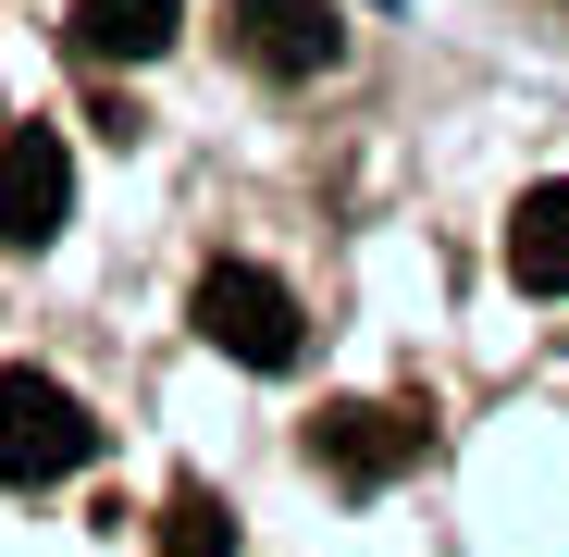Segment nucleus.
<instances>
[{
	"label": "nucleus",
	"mask_w": 569,
	"mask_h": 557,
	"mask_svg": "<svg viewBox=\"0 0 569 557\" xmlns=\"http://www.w3.org/2000/svg\"><path fill=\"white\" fill-rule=\"evenodd\" d=\"M100 458V421H87L74 385L50 371H0V484H62Z\"/></svg>",
	"instance_id": "obj_1"
},
{
	"label": "nucleus",
	"mask_w": 569,
	"mask_h": 557,
	"mask_svg": "<svg viewBox=\"0 0 569 557\" xmlns=\"http://www.w3.org/2000/svg\"><path fill=\"white\" fill-rule=\"evenodd\" d=\"M199 335H211L223 359H248V371H298V347H310L298 298H284L272 272H248V260L199 272Z\"/></svg>",
	"instance_id": "obj_2"
},
{
	"label": "nucleus",
	"mask_w": 569,
	"mask_h": 557,
	"mask_svg": "<svg viewBox=\"0 0 569 557\" xmlns=\"http://www.w3.org/2000/svg\"><path fill=\"white\" fill-rule=\"evenodd\" d=\"M62 211H74L62 137H50V125H13V137H0V236H13V248H50Z\"/></svg>",
	"instance_id": "obj_3"
},
{
	"label": "nucleus",
	"mask_w": 569,
	"mask_h": 557,
	"mask_svg": "<svg viewBox=\"0 0 569 557\" xmlns=\"http://www.w3.org/2000/svg\"><path fill=\"white\" fill-rule=\"evenodd\" d=\"M223 13H236V50L260 74H335V50H347L335 0H223Z\"/></svg>",
	"instance_id": "obj_4"
},
{
	"label": "nucleus",
	"mask_w": 569,
	"mask_h": 557,
	"mask_svg": "<svg viewBox=\"0 0 569 557\" xmlns=\"http://www.w3.org/2000/svg\"><path fill=\"white\" fill-rule=\"evenodd\" d=\"M310 458H322L335 484H397V471H421V421H409V409L347 397V409H322V421H310Z\"/></svg>",
	"instance_id": "obj_5"
},
{
	"label": "nucleus",
	"mask_w": 569,
	"mask_h": 557,
	"mask_svg": "<svg viewBox=\"0 0 569 557\" xmlns=\"http://www.w3.org/2000/svg\"><path fill=\"white\" fill-rule=\"evenodd\" d=\"M74 50L87 62H161L173 50V26H186V0H74Z\"/></svg>",
	"instance_id": "obj_6"
},
{
	"label": "nucleus",
	"mask_w": 569,
	"mask_h": 557,
	"mask_svg": "<svg viewBox=\"0 0 569 557\" xmlns=\"http://www.w3.org/2000/svg\"><path fill=\"white\" fill-rule=\"evenodd\" d=\"M508 272H520L532 298H569V173L532 186V199L508 211Z\"/></svg>",
	"instance_id": "obj_7"
},
{
	"label": "nucleus",
	"mask_w": 569,
	"mask_h": 557,
	"mask_svg": "<svg viewBox=\"0 0 569 557\" xmlns=\"http://www.w3.org/2000/svg\"><path fill=\"white\" fill-rule=\"evenodd\" d=\"M161 557H236V508H223L211 484H186V496L161 508Z\"/></svg>",
	"instance_id": "obj_8"
}]
</instances>
